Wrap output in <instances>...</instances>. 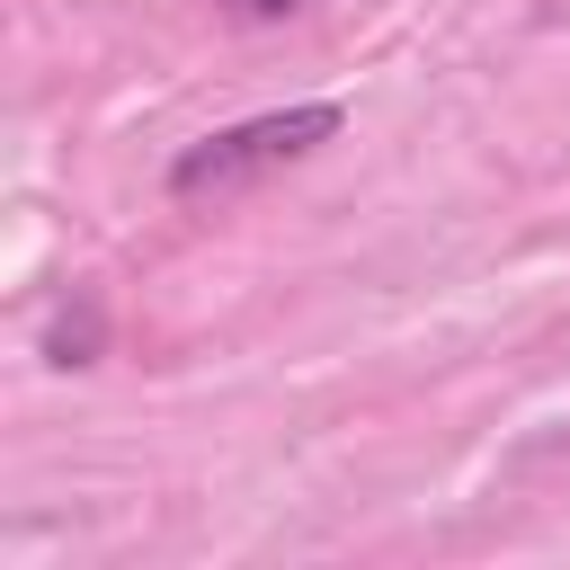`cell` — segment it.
Masks as SVG:
<instances>
[{"instance_id": "cell-1", "label": "cell", "mask_w": 570, "mask_h": 570, "mask_svg": "<svg viewBox=\"0 0 570 570\" xmlns=\"http://www.w3.org/2000/svg\"><path fill=\"white\" fill-rule=\"evenodd\" d=\"M338 134H347V107H338V98L258 107V116L214 125L205 142H187V151L169 160V196H178V205H223V196H240V187H258V178H276V169H294V160H312V151H321V142H338Z\"/></svg>"}, {"instance_id": "cell-2", "label": "cell", "mask_w": 570, "mask_h": 570, "mask_svg": "<svg viewBox=\"0 0 570 570\" xmlns=\"http://www.w3.org/2000/svg\"><path fill=\"white\" fill-rule=\"evenodd\" d=\"M285 9H303V0H232V18H285Z\"/></svg>"}]
</instances>
